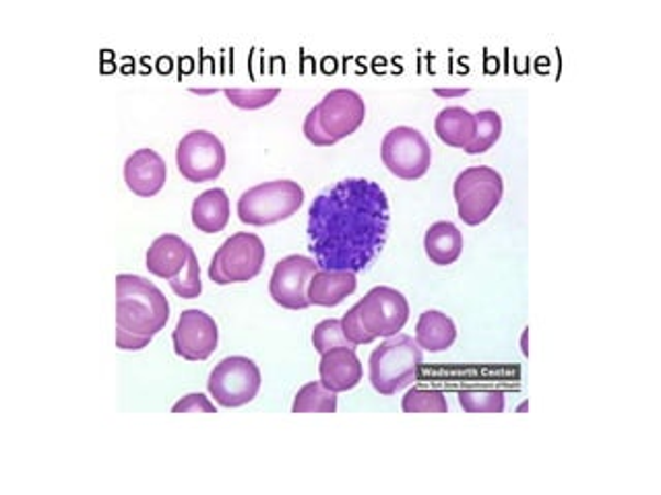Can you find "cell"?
I'll list each match as a JSON object with an SVG mask.
<instances>
[{
    "label": "cell",
    "mask_w": 661,
    "mask_h": 495,
    "mask_svg": "<svg viewBox=\"0 0 661 495\" xmlns=\"http://www.w3.org/2000/svg\"><path fill=\"white\" fill-rule=\"evenodd\" d=\"M174 413H195V411H203V413H215V405L201 392H193V394H186L184 399H180L179 403L172 407Z\"/></svg>",
    "instance_id": "30"
},
{
    "label": "cell",
    "mask_w": 661,
    "mask_h": 495,
    "mask_svg": "<svg viewBox=\"0 0 661 495\" xmlns=\"http://www.w3.org/2000/svg\"><path fill=\"white\" fill-rule=\"evenodd\" d=\"M380 158L394 176L418 180L430 170L432 149L418 128L395 126L383 139Z\"/></svg>",
    "instance_id": "8"
},
{
    "label": "cell",
    "mask_w": 661,
    "mask_h": 495,
    "mask_svg": "<svg viewBox=\"0 0 661 495\" xmlns=\"http://www.w3.org/2000/svg\"><path fill=\"white\" fill-rule=\"evenodd\" d=\"M168 177L166 161L153 149H139L125 161L126 186L137 196H156L163 188Z\"/></svg>",
    "instance_id": "14"
},
{
    "label": "cell",
    "mask_w": 661,
    "mask_h": 495,
    "mask_svg": "<svg viewBox=\"0 0 661 495\" xmlns=\"http://www.w3.org/2000/svg\"><path fill=\"white\" fill-rule=\"evenodd\" d=\"M422 364V349L411 336H391L371 355V384L378 394L391 396L399 390L408 389L413 380L420 378Z\"/></svg>",
    "instance_id": "3"
},
{
    "label": "cell",
    "mask_w": 661,
    "mask_h": 495,
    "mask_svg": "<svg viewBox=\"0 0 661 495\" xmlns=\"http://www.w3.org/2000/svg\"><path fill=\"white\" fill-rule=\"evenodd\" d=\"M322 135L331 145L354 135L366 118V106L362 95L354 89H333L315 106Z\"/></svg>",
    "instance_id": "11"
},
{
    "label": "cell",
    "mask_w": 661,
    "mask_h": 495,
    "mask_svg": "<svg viewBox=\"0 0 661 495\" xmlns=\"http://www.w3.org/2000/svg\"><path fill=\"white\" fill-rule=\"evenodd\" d=\"M459 405L467 413H502L504 392L502 390H461Z\"/></svg>",
    "instance_id": "25"
},
{
    "label": "cell",
    "mask_w": 661,
    "mask_h": 495,
    "mask_svg": "<svg viewBox=\"0 0 661 495\" xmlns=\"http://www.w3.org/2000/svg\"><path fill=\"white\" fill-rule=\"evenodd\" d=\"M265 256L267 250L257 233H233L217 248L209 265V279L217 285L247 284L263 270Z\"/></svg>",
    "instance_id": "6"
},
{
    "label": "cell",
    "mask_w": 661,
    "mask_h": 495,
    "mask_svg": "<svg viewBox=\"0 0 661 495\" xmlns=\"http://www.w3.org/2000/svg\"><path fill=\"white\" fill-rule=\"evenodd\" d=\"M457 338V326L453 319L438 310H426L420 314L415 324V343L420 349H426L430 354H441L453 347Z\"/></svg>",
    "instance_id": "18"
},
{
    "label": "cell",
    "mask_w": 661,
    "mask_h": 495,
    "mask_svg": "<svg viewBox=\"0 0 661 495\" xmlns=\"http://www.w3.org/2000/svg\"><path fill=\"white\" fill-rule=\"evenodd\" d=\"M174 352L189 361H205L209 359L217 343L219 331L215 320L203 310H184L180 314L179 324L172 333Z\"/></svg>",
    "instance_id": "13"
},
{
    "label": "cell",
    "mask_w": 661,
    "mask_h": 495,
    "mask_svg": "<svg viewBox=\"0 0 661 495\" xmlns=\"http://www.w3.org/2000/svg\"><path fill=\"white\" fill-rule=\"evenodd\" d=\"M176 165L189 182H209L226 168V147L209 130H193L182 137L176 149Z\"/></svg>",
    "instance_id": "10"
},
{
    "label": "cell",
    "mask_w": 661,
    "mask_h": 495,
    "mask_svg": "<svg viewBox=\"0 0 661 495\" xmlns=\"http://www.w3.org/2000/svg\"><path fill=\"white\" fill-rule=\"evenodd\" d=\"M356 273L352 270H317L308 284L306 296L310 306L333 308L356 291Z\"/></svg>",
    "instance_id": "17"
},
{
    "label": "cell",
    "mask_w": 661,
    "mask_h": 495,
    "mask_svg": "<svg viewBox=\"0 0 661 495\" xmlns=\"http://www.w3.org/2000/svg\"><path fill=\"white\" fill-rule=\"evenodd\" d=\"M438 139L457 149H467L476 137V114L461 106L443 107L434 120Z\"/></svg>",
    "instance_id": "21"
},
{
    "label": "cell",
    "mask_w": 661,
    "mask_h": 495,
    "mask_svg": "<svg viewBox=\"0 0 661 495\" xmlns=\"http://www.w3.org/2000/svg\"><path fill=\"white\" fill-rule=\"evenodd\" d=\"M151 343V336L133 335L123 329H116V347L123 352H139Z\"/></svg>",
    "instance_id": "31"
},
{
    "label": "cell",
    "mask_w": 661,
    "mask_h": 495,
    "mask_svg": "<svg viewBox=\"0 0 661 495\" xmlns=\"http://www.w3.org/2000/svg\"><path fill=\"white\" fill-rule=\"evenodd\" d=\"M170 287L172 291L182 298V300H195L201 296L203 291V284H201V268H198V258L195 254V250L191 252V258L186 266L182 268V273L176 275L174 279H170Z\"/></svg>",
    "instance_id": "26"
},
{
    "label": "cell",
    "mask_w": 661,
    "mask_h": 495,
    "mask_svg": "<svg viewBox=\"0 0 661 495\" xmlns=\"http://www.w3.org/2000/svg\"><path fill=\"white\" fill-rule=\"evenodd\" d=\"M502 135V118L497 110H480L476 114V137L465 149L467 156H480L492 149Z\"/></svg>",
    "instance_id": "23"
},
{
    "label": "cell",
    "mask_w": 661,
    "mask_h": 495,
    "mask_svg": "<svg viewBox=\"0 0 661 495\" xmlns=\"http://www.w3.org/2000/svg\"><path fill=\"white\" fill-rule=\"evenodd\" d=\"M389 219V198L376 182L341 180L308 209V246L315 263L322 270H364L387 242Z\"/></svg>",
    "instance_id": "1"
},
{
    "label": "cell",
    "mask_w": 661,
    "mask_h": 495,
    "mask_svg": "<svg viewBox=\"0 0 661 495\" xmlns=\"http://www.w3.org/2000/svg\"><path fill=\"white\" fill-rule=\"evenodd\" d=\"M453 195H455L459 217L465 223L480 226L501 205L504 182L494 168L488 165L467 168L455 177Z\"/></svg>",
    "instance_id": "5"
},
{
    "label": "cell",
    "mask_w": 661,
    "mask_h": 495,
    "mask_svg": "<svg viewBox=\"0 0 661 495\" xmlns=\"http://www.w3.org/2000/svg\"><path fill=\"white\" fill-rule=\"evenodd\" d=\"M424 250L434 265H453L464 252V235L455 223L436 221L424 235Z\"/></svg>",
    "instance_id": "20"
},
{
    "label": "cell",
    "mask_w": 661,
    "mask_h": 495,
    "mask_svg": "<svg viewBox=\"0 0 661 495\" xmlns=\"http://www.w3.org/2000/svg\"><path fill=\"white\" fill-rule=\"evenodd\" d=\"M191 252H193V248L189 242H184L180 235L163 233L147 250L145 266L151 275L170 281L182 273V268L186 266L189 258H191Z\"/></svg>",
    "instance_id": "15"
},
{
    "label": "cell",
    "mask_w": 661,
    "mask_h": 495,
    "mask_svg": "<svg viewBox=\"0 0 661 495\" xmlns=\"http://www.w3.org/2000/svg\"><path fill=\"white\" fill-rule=\"evenodd\" d=\"M341 329H343L345 338H347L354 347H357V345H368V343L375 341L373 336L364 331L362 322L357 319L356 308H350L347 314L341 319Z\"/></svg>",
    "instance_id": "29"
},
{
    "label": "cell",
    "mask_w": 661,
    "mask_h": 495,
    "mask_svg": "<svg viewBox=\"0 0 661 495\" xmlns=\"http://www.w3.org/2000/svg\"><path fill=\"white\" fill-rule=\"evenodd\" d=\"M406 413H447V396L443 390L411 389L401 401Z\"/></svg>",
    "instance_id": "24"
},
{
    "label": "cell",
    "mask_w": 661,
    "mask_h": 495,
    "mask_svg": "<svg viewBox=\"0 0 661 495\" xmlns=\"http://www.w3.org/2000/svg\"><path fill=\"white\" fill-rule=\"evenodd\" d=\"M228 102L240 110H261L280 97V89H224Z\"/></svg>",
    "instance_id": "28"
},
{
    "label": "cell",
    "mask_w": 661,
    "mask_h": 495,
    "mask_svg": "<svg viewBox=\"0 0 661 495\" xmlns=\"http://www.w3.org/2000/svg\"><path fill=\"white\" fill-rule=\"evenodd\" d=\"M357 319L373 338H391L403 331L410 319V303L401 291L387 285L373 287L356 306Z\"/></svg>",
    "instance_id": "9"
},
{
    "label": "cell",
    "mask_w": 661,
    "mask_h": 495,
    "mask_svg": "<svg viewBox=\"0 0 661 495\" xmlns=\"http://www.w3.org/2000/svg\"><path fill=\"white\" fill-rule=\"evenodd\" d=\"M207 389L221 407H244L261 390V370L249 357H226L209 373Z\"/></svg>",
    "instance_id": "7"
},
{
    "label": "cell",
    "mask_w": 661,
    "mask_h": 495,
    "mask_svg": "<svg viewBox=\"0 0 661 495\" xmlns=\"http://www.w3.org/2000/svg\"><path fill=\"white\" fill-rule=\"evenodd\" d=\"M312 345L321 355L331 352V349H338V347H352L354 349V345L343 335L341 320L338 319L322 320L315 326Z\"/></svg>",
    "instance_id": "27"
},
{
    "label": "cell",
    "mask_w": 661,
    "mask_h": 495,
    "mask_svg": "<svg viewBox=\"0 0 661 495\" xmlns=\"http://www.w3.org/2000/svg\"><path fill=\"white\" fill-rule=\"evenodd\" d=\"M305 203V188L294 180H273L252 186L238 198L242 223L265 228L296 215Z\"/></svg>",
    "instance_id": "4"
},
{
    "label": "cell",
    "mask_w": 661,
    "mask_h": 495,
    "mask_svg": "<svg viewBox=\"0 0 661 495\" xmlns=\"http://www.w3.org/2000/svg\"><path fill=\"white\" fill-rule=\"evenodd\" d=\"M193 226L203 233H219L230 221V198L226 191L212 188L193 200Z\"/></svg>",
    "instance_id": "19"
},
{
    "label": "cell",
    "mask_w": 661,
    "mask_h": 495,
    "mask_svg": "<svg viewBox=\"0 0 661 495\" xmlns=\"http://www.w3.org/2000/svg\"><path fill=\"white\" fill-rule=\"evenodd\" d=\"M434 93H436V95H441V97H461V95H465V93H469V88H459V89L436 88V89H434Z\"/></svg>",
    "instance_id": "33"
},
{
    "label": "cell",
    "mask_w": 661,
    "mask_h": 495,
    "mask_svg": "<svg viewBox=\"0 0 661 495\" xmlns=\"http://www.w3.org/2000/svg\"><path fill=\"white\" fill-rule=\"evenodd\" d=\"M319 265L315 258L292 254L282 258L271 275L269 281V293L273 301L286 310H306L310 306L306 289L317 273Z\"/></svg>",
    "instance_id": "12"
},
{
    "label": "cell",
    "mask_w": 661,
    "mask_h": 495,
    "mask_svg": "<svg viewBox=\"0 0 661 495\" xmlns=\"http://www.w3.org/2000/svg\"><path fill=\"white\" fill-rule=\"evenodd\" d=\"M321 382L333 392H347L356 389L362 380V364L352 347H338L322 354L319 364Z\"/></svg>",
    "instance_id": "16"
},
{
    "label": "cell",
    "mask_w": 661,
    "mask_h": 495,
    "mask_svg": "<svg viewBox=\"0 0 661 495\" xmlns=\"http://www.w3.org/2000/svg\"><path fill=\"white\" fill-rule=\"evenodd\" d=\"M305 135L308 141L312 142V145H317V147H331V141L322 135L321 126H319V120H317V112H315V107L308 112V116H306L305 120Z\"/></svg>",
    "instance_id": "32"
},
{
    "label": "cell",
    "mask_w": 661,
    "mask_h": 495,
    "mask_svg": "<svg viewBox=\"0 0 661 495\" xmlns=\"http://www.w3.org/2000/svg\"><path fill=\"white\" fill-rule=\"evenodd\" d=\"M168 320L170 303L158 285L139 275L116 277V329L153 338Z\"/></svg>",
    "instance_id": "2"
},
{
    "label": "cell",
    "mask_w": 661,
    "mask_h": 495,
    "mask_svg": "<svg viewBox=\"0 0 661 495\" xmlns=\"http://www.w3.org/2000/svg\"><path fill=\"white\" fill-rule=\"evenodd\" d=\"M338 392L327 389L322 382H308L298 390L292 413H335Z\"/></svg>",
    "instance_id": "22"
}]
</instances>
